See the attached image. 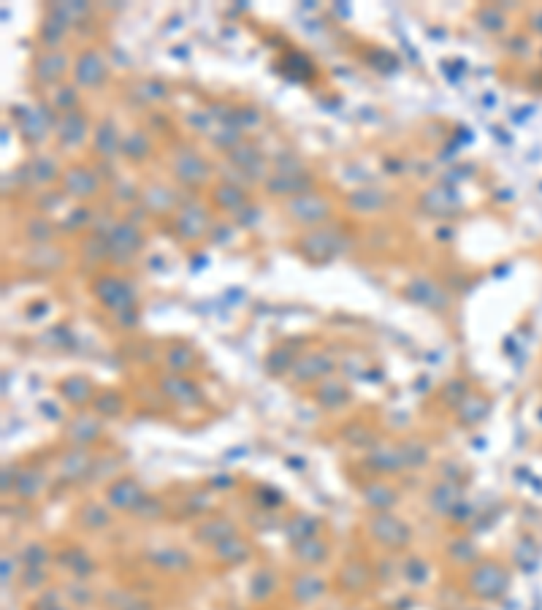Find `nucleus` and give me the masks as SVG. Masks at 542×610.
Masks as SVG:
<instances>
[{
  "instance_id": "f257e3e1",
  "label": "nucleus",
  "mask_w": 542,
  "mask_h": 610,
  "mask_svg": "<svg viewBox=\"0 0 542 610\" xmlns=\"http://www.w3.org/2000/svg\"><path fill=\"white\" fill-rule=\"evenodd\" d=\"M76 79L82 85H98L104 79V63L95 52H85L79 57V66H76Z\"/></svg>"
}]
</instances>
